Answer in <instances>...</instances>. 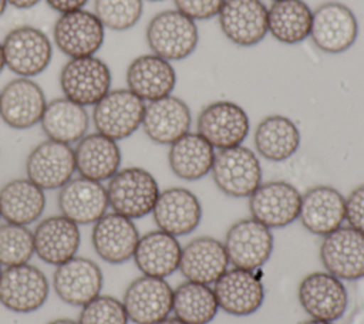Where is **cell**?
<instances>
[{"label": "cell", "mask_w": 364, "mask_h": 324, "mask_svg": "<svg viewBox=\"0 0 364 324\" xmlns=\"http://www.w3.org/2000/svg\"><path fill=\"white\" fill-rule=\"evenodd\" d=\"M215 153V148L203 136L189 131L169 145L168 163L176 178L193 182L210 173Z\"/></svg>", "instance_id": "cell-33"}, {"label": "cell", "mask_w": 364, "mask_h": 324, "mask_svg": "<svg viewBox=\"0 0 364 324\" xmlns=\"http://www.w3.org/2000/svg\"><path fill=\"white\" fill-rule=\"evenodd\" d=\"M6 67V60H4V51H3V43L0 41V74L3 72Z\"/></svg>", "instance_id": "cell-46"}, {"label": "cell", "mask_w": 364, "mask_h": 324, "mask_svg": "<svg viewBox=\"0 0 364 324\" xmlns=\"http://www.w3.org/2000/svg\"><path fill=\"white\" fill-rule=\"evenodd\" d=\"M148 1H164V0H148Z\"/></svg>", "instance_id": "cell-49"}, {"label": "cell", "mask_w": 364, "mask_h": 324, "mask_svg": "<svg viewBox=\"0 0 364 324\" xmlns=\"http://www.w3.org/2000/svg\"><path fill=\"white\" fill-rule=\"evenodd\" d=\"M300 203L301 193L296 186L286 180H269L249 196V212L269 229H280L299 217Z\"/></svg>", "instance_id": "cell-13"}, {"label": "cell", "mask_w": 364, "mask_h": 324, "mask_svg": "<svg viewBox=\"0 0 364 324\" xmlns=\"http://www.w3.org/2000/svg\"><path fill=\"white\" fill-rule=\"evenodd\" d=\"M218 310L213 288L208 284L186 280L173 290L172 311L186 324H209Z\"/></svg>", "instance_id": "cell-36"}, {"label": "cell", "mask_w": 364, "mask_h": 324, "mask_svg": "<svg viewBox=\"0 0 364 324\" xmlns=\"http://www.w3.org/2000/svg\"><path fill=\"white\" fill-rule=\"evenodd\" d=\"M311 21L313 10L304 0H277L267 9V33L284 45L307 40Z\"/></svg>", "instance_id": "cell-35"}, {"label": "cell", "mask_w": 364, "mask_h": 324, "mask_svg": "<svg viewBox=\"0 0 364 324\" xmlns=\"http://www.w3.org/2000/svg\"><path fill=\"white\" fill-rule=\"evenodd\" d=\"M1 43L6 67L18 77L31 78L41 74L53 58L50 38L33 26H20L10 30Z\"/></svg>", "instance_id": "cell-7"}, {"label": "cell", "mask_w": 364, "mask_h": 324, "mask_svg": "<svg viewBox=\"0 0 364 324\" xmlns=\"http://www.w3.org/2000/svg\"><path fill=\"white\" fill-rule=\"evenodd\" d=\"M213 284L219 308L230 315H250L264 301V287L255 271L233 267L226 270Z\"/></svg>", "instance_id": "cell-21"}, {"label": "cell", "mask_w": 364, "mask_h": 324, "mask_svg": "<svg viewBox=\"0 0 364 324\" xmlns=\"http://www.w3.org/2000/svg\"><path fill=\"white\" fill-rule=\"evenodd\" d=\"M146 44L152 54L168 61H181L191 57L199 44L196 21L169 9L156 13L145 30Z\"/></svg>", "instance_id": "cell-1"}, {"label": "cell", "mask_w": 364, "mask_h": 324, "mask_svg": "<svg viewBox=\"0 0 364 324\" xmlns=\"http://www.w3.org/2000/svg\"><path fill=\"white\" fill-rule=\"evenodd\" d=\"M196 131L213 148L226 149L243 144L250 131V119L239 104L218 99L200 109Z\"/></svg>", "instance_id": "cell-9"}, {"label": "cell", "mask_w": 364, "mask_h": 324, "mask_svg": "<svg viewBox=\"0 0 364 324\" xmlns=\"http://www.w3.org/2000/svg\"><path fill=\"white\" fill-rule=\"evenodd\" d=\"M192 115L188 104L175 95H168L145 104L142 129L158 145H171L191 131Z\"/></svg>", "instance_id": "cell-23"}, {"label": "cell", "mask_w": 364, "mask_h": 324, "mask_svg": "<svg viewBox=\"0 0 364 324\" xmlns=\"http://www.w3.org/2000/svg\"><path fill=\"white\" fill-rule=\"evenodd\" d=\"M1 270H3V266L0 264V274H1Z\"/></svg>", "instance_id": "cell-50"}, {"label": "cell", "mask_w": 364, "mask_h": 324, "mask_svg": "<svg viewBox=\"0 0 364 324\" xmlns=\"http://www.w3.org/2000/svg\"><path fill=\"white\" fill-rule=\"evenodd\" d=\"M176 80L172 63L152 53L135 57L125 72L127 88L145 102L171 95Z\"/></svg>", "instance_id": "cell-24"}, {"label": "cell", "mask_w": 364, "mask_h": 324, "mask_svg": "<svg viewBox=\"0 0 364 324\" xmlns=\"http://www.w3.org/2000/svg\"><path fill=\"white\" fill-rule=\"evenodd\" d=\"M299 126L286 115L273 114L263 118L253 134L256 152L272 162L290 159L300 148Z\"/></svg>", "instance_id": "cell-31"}, {"label": "cell", "mask_w": 364, "mask_h": 324, "mask_svg": "<svg viewBox=\"0 0 364 324\" xmlns=\"http://www.w3.org/2000/svg\"><path fill=\"white\" fill-rule=\"evenodd\" d=\"M346 220L348 226L364 233V183L354 188L346 198Z\"/></svg>", "instance_id": "cell-41"}, {"label": "cell", "mask_w": 364, "mask_h": 324, "mask_svg": "<svg viewBox=\"0 0 364 324\" xmlns=\"http://www.w3.org/2000/svg\"><path fill=\"white\" fill-rule=\"evenodd\" d=\"M229 259L222 242L200 236L182 247L179 270L188 281L213 284L226 270Z\"/></svg>", "instance_id": "cell-29"}, {"label": "cell", "mask_w": 364, "mask_h": 324, "mask_svg": "<svg viewBox=\"0 0 364 324\" xmlns=\"http://www.w3.org/2000/svg\"><path fill=\"white\" fill-rule=\"evenodd\" d=\"M57 203L61 215L78 226L95 223L109 207L105 186L82 176L70 179L58 189Z\"/></svg>", "instance_id": "cell-27"}, {"label": "cell", "mask_w": 364, "mask_h": 324, "mask_svg": "<svg viewBox=\"0 0 364 324\" xmlns=\"http://www.w3.org/2000/svg\"><path fill=\"white\" fill-rule=\"evenodd\" d=\"M353 10L340 1H326L313 10L310 40L324 54L337 55L351 48L358 37Z\"/></svg>", "instance_id": "cell-4"}, {"label": "cell", "mask_w": 364, "mask_h": 324, "mask_svg": "<svg viewBox=\"0 0 364 324\" xmlns=\"http://www.w3.org/2000/svg\"><path fill=\"white\" fill-rule=\"evenodd\" d=\"M34 254L44 263L58 266L77 256L81 243L80 226L64 215L40 220L33 232Z\"/></svg>", "instance_id": "cell-26"}, {"label": "cell", "mask_w": 364, "mask_h": 324, "mask_svg": "<svg viewBox=\"0 0 364 324\" xmlns=\"http://www.w3.org/2000/svg\"><path fill=\"white\" fill-rule=\"evenodd\" d=\"M46 205V190L28 178L11 179L0 189L1 219L9 223L28 226L40 219Z\"/></svg>", "instance_id": "cell-32"}, {"label": "cell", "mask_w": 364, "mask_h": 324, "mask_svg": "<svg viewBox=\"0 0 364 324\" xmlns=\"http://www.w3.org/2000/svg\"><path fill=\"white\" fill-rule=\"evenodd\" d=\"M104 286V276L100 266L82 256L55 266L53 273V288L65 304L82 307L98 294Z\"/></svg>", "instance_id": "cell-18"}, {"label": "cell", "mask_w": 364, "mask_h": 324, "mask_svg": "<svg viewBox=\"0 0 364 324\" xmlns=\"http://www.w3.org/2000/svg\"><path fill=\"white\" fill-rule=\"evenodd\" d=\"M218 24L233 45L255 47L269 34L267 7L262 0H225Z\"/></svg>", "instance_id": "cell-14"}, {"label": "cell", "mask_w": 364, "mask_h": 324, "mask_svg": "<svg viewBox=\"0 0 364 324\" xmlns=\"http://www.w3.org/2000/svg\"><path fill=\"white\" fill-rule=\"evenodd\" d=\"M272 1H277V0H272Z\"/></svg>", "instance_id": "cell-52"}, {"label": "cell", "mask_w": 364, "mask_h": 324, "mask_svg": "<svg viewBox=\"0 0 364 324\" xmlns=\"http://www.w3.org/2000/svg\"><path fill=\"white\" fill-rule=\"evenodd\" d=\"M40 0H7V4L20 9V10H27L34 7L36 4H38Z\"/></svg>", "instance_id": "cell-43"}, {"label": "cell", "mask_w": 364, "mask_h": 324, "mask_svg": "<svg viewBox=\"0 0 364 324\" xmlns=\"http://www.w3.org/2000/svg\"><path fill=\"white\" fill-rule=\"evenodd\" d=\"M144 0H95L94 14L102 26L112 31L132 28L141 18Z\"/></svg>", "instance_id": "cell-38"}, {"label": "cell", "mask_w": 364, "mask_h": 324, "mask_svg": "<svg viewBox=\"0 0 364 324\" xmlns=\"http://www.w3.org/2000/svg\"><path fill=\"white\" fill-rule=\"evenodd\" d=\"M139 232L132 219L111 212L92 223L91 244L100 259L109 264H121L132 259Z\"/></svg>", "instance_id": "cell-22"}, {"label": "cell", "mask_w": 364, "mask_h": 324, "mask_svg": "<svg viewBox=\"0 0 364 324\" xmlns=\"http://www.w3.org/2000/svg\"><path fill=\"white\" fill-rule=\"evenodd\" d=\"M300 324H333L331 321H324V320H317V318H310L307 321H303Z\"/></svg>", "instance_id": "cell-47"}, {"label": "cell", "mask_w": 364, "mask_h": 324, "mask_svg": "<svg viewBox=\"0 0 364 324\" xmlns=\"http://www.w3.org/2000/svg\"><path fill=\"white\" fill-rule=\"evenodd\" d=\"M299 303L311 317L324 321L341 318L348 306V293L340 279L327 271H313L301 279Z\"/></svg>", "instance_id": "cell-17"}, {"label": "cell", "mask_w": 364, "mask_h": 324, "mask_svg": "<svg viewBox=\"0 0 364 324\" xmlns=\"http://www.w3.org/2000/svg\"><path fill=\"white\" fill-rule=\"evenodd\" d=\"M181 253L178 239L158 229L139 236L132 259L144 276L165 279L179 269Z\"/></svg>", "instance_id": "cell-30"}, {"label": "cell", "mask_w": 364, "mask_h": 324, "mask_svg": "<svg viewBox=\"0 0 364 324\" xmlns=\"http://www.w3.org/2000/svg\"><path fill=\"white\" fill-rule=\"evenodd\" d=\"M46 105L43 88L31 78L17 77L0 91V117L13 129H28L40 124Z\"/></svg>", "instance_id": "cell-19"}, {"label": "cell", "mask_w": 364, "mask_h": 324, "mask_svg": "<svg viewBox=\"0 0 364 324\" xmlns=\"http://www.w3.org/2000/svg\"><path fill=\"white\" fill-rule=\"evenodd\" d=\"M320 260L326 271L340 280L364 279V233L351 226H340L323 236Z\"/></svg>", "instance_id": "cell-12"}, {"label": "cell", "mask_w": 364, "mask_h": 324, "mask_svg": "<svg viewBox=\"0 0 364 324\" xmlns=\"http://www.w3.org/2000/svg\"><path fill=\"white\" fill-rule=\"evenodd\" d=\"M74 172V148L53 139H46L36 145L26 159V178L43 190L63 188L73 179Z\"/></svg>", "instance_id": "cell-15"}, {"label": "cell", "mask_w": 364, "mask_h": 324, "mask_svg": "<svg viewBox=\"0 0 364 324\" xmlns=\"http://www.w3.org/2000/svg\"><path fill=\"white\" fill-rule=\"evenodd\" d=\"M273 243V233L267 226L246 217L229 227L223 246L233 267L255 271L270 259Z\"/></svg>", "instance_id": "cell-10"}, {"label": "cell", "mask_w": 364, "mask_h": 324, "mask_svg": "<svg viewBox=\"0 0 364 324\" xmlns=\"http://www.w3.org/2000/svg\"><path fill=\"white\" fill-rule=\"evenodd\" d=\"M6 7H7V0H0V17L4 14Z\"/></svg>", "instance_id": "cell-48"}, {"label": "cell", "mask_w": 364, "mask_h": 324, "mask_svg": "<svg viewBox=\"0 0 364 324\" xmlns=\"http://www.w3.org/2000/svg\"><path fill=\"white\" fill-rule=\"evenodd\" d=\"M145 104L128 88L109 90L92 107L91 119L97 132L118 142L141 126Z\"/></svg>", "instance_id": "cell-5"}, {"label": "cell", "mask_w": 364, "mask_h": 324, "mask_svg": "<svg viewBox=\"0 0 364 324\" xmlns=\"http://www.w3.org/2000/svg\"><path fill=\"white\" fill-rule=\"evenodd\" d=\"M47 324H78V323L71 318H55L53 321H48Z\"/></svg>", "instance_id": "cell-45"}, {"label": "cell", "mask_w": 364, "mask_h": 324, "mask_svg": "<svg viewBox=\"0 0 364 324\" xmlns=\"http://www.w3.org/2000/svg\"><path fill=\"white\" fill-rule=\"evenodd\" d=\"M57 48L68 58L95 55L104 44L105 27L88 10H75L60 14L53 27Z\"/></svg>", "instance_id": "cell-11"}, {"label": "cell", "mask_w": 364, "mask_h": 324, "mask_svg": "<svg viewBox=\"0 0 364 324\" xmlns=\"http://www.w3.org/2000/svg\"><path fill=\"white\" fill-rule=\"evenodd\" d=\"M75 172L80 176L104 182L121 169V149L118 142L100 134H85L74 148Z\"/></svg>", "instance_id": "cell-28"}, {"label": "cell", "mask_w": 364, "mask_h": 324, "mask_svg": "<svg viewBox=\"0 0 364 324\" xmlns=\"http://www.w3.org/2000/svg\"><path fill=\"white\" fill-rule=\"evenodd\" d=\"M0 219H1V210H0Z\"/></svg>", "instance_id": "cell-51"}, {"label": "cell", "mask_w": 364, "mask_h": 324, "mask_svg": "<svg viewBox=\"0 0 364 324\" xmlns=\"http://www.w3.org/2000/svg\"><path fill=\"white\" fill-rule=\"evenodd\" d=\"M156 324H186V323H183V321L179 320L178 317H166V318L161 320V321L156 323Z\"/></svg>", "instance_id": "cell-44"}, {"label": "cell", "mask_w": 364, "mask_h": 324, "mask_svg": "<svg viewBox=\"0 0 364 324\" xmlns=\"http://www.w3.org/2000/svg\"><path fill=\"white\" fill-rule=\"evenodd\" d=\"M212 179L226 196L249 198L262 183V165L250 148L237 145L219 149L212 165Z\"/></svg>", "instance_id": "cell-3"}, {"label": "cell", "mask_w": 364, "mask_h": 324, "mask_svg": "<svg viewBox=\"0 0 364 324\" xmlns=\"http://www.w3.org/2000/svg\"><path fill=\"white\" fill-rule=\"evenodd\" d=\"M175 9L193 21H205L218 17L225 0H173Z\"/></svg>", "instance_id": "cell-40"}, {"label": "cell", "mask_w": 364, "mask_h": 324, "mask_svg": "<svg viewBox=\"0 0 364 324\" xmlns=\"http://www.w3.org/2000/svg\"><path fill=\"white\" fill-rule=\"evenodd\" d=\"M40 125L47 139L71 145L87 134L90 115L85 107L60 97L47 102Z\"/></svg>", "instance_id": "cell-34"}, {"label": "cell", "mask_w": 364, "mask_h": 324, "mask_svg": "<svg viewBox=\"0 0 364 324\" xmlns=\"http://www.w3.org/2000/svg\"><path fill=\"white\" fill-rule=\"evenodd\" d=\"M111 70L97 55L68 58L60 71L63 95L82 107H94L111 90Z\"/></svg>", "instance_id": "cell-6"}, {"label": "cell", "mask_w": 364, "mask_h": 324, "mask_svg": "<svg viewBox=\"0 0 364 324\" xmlns=\"http://www.w3.org/2000/svg\"><path fill=\"white\" fill-rule=\"evenodd\" d=\"M34 256L33 232L27 226L0 225V264L3 267L28 263Z\"/></svg>", "instance_id": "cell-37"}, {"label": "cell", "mask_w": 364, "mask_h": 324, "mask_svg": "<svg viewBox=\"0 0 364 324\" xmlns=\"http://www.w3.org/2000/svg\"><path fill=\"white\" fill-rule=\"evenodd\" d=\"M151 213L159 230L179 237L192 233L199 226L202 205L189 189L172 186L159 192Z\"/></svg>", "instance_id": "cell-20"}, {"label": "cell", "mask_w": 364, "mask_h": 324, "mask_svg": "<svg viewBox=\"0 0 364 324\" xmlns=\"http://www.w3.org/2000/svg\"><path fill=\"white\" fill-rule=\"evenodd\" d=\"M46 3L54 11L64 14V13L84 9V6L88 3V0H46Z\"/></svg>", "instance_id": "cell-42"}, {"label": "cell", "mask_w": 364, "mask_h": 324, "mask_svg": "<svg viewBox=\"0 0 364 324\" xmlns=\"http://www.w3.org/2000/svg\"><path fill=\"white\" fill-rule=\"evenodd\" d=\"M297 219L307 232L326 236L343 226L346 220V198L333 186H313L301 195Z\"/></svg>", "instance_id": "cell-25"}, {"label": "cell", "mask_w": 364, "mask_h": 324, "mask_svg": "<svg viewBox=\"0 0 364 324\" xmlns=\"http://www.w3.org/2000/svg\"><path fill=\"white\" fill-rule=\"evenodd\" d=\"M173 288L165 279L141 276L124 291L122 304L134 324H156L172 311Z\"/></svg>", "instance_id": "cell-16"}, {"label": "cell", "mask_w": 364, "mask_h": 324, "mask_svg": "<svg viewBox=\"0 0 364 324\" xmlns=\"http://www.w3.org/2000/svg\"><path fill=\"white\" fill-rule=\"evenodd\" d=\"M50 293V283L43 270L24 263L4 267L0 274V304L18 314L41 308Z\"/></svg>", "instance_id": "cell-8"}, {"label": "cell", "mask_w": 364, "mask_h": 324, "mask_svg": "<svg viewBox=\"0 0 364 324\" xmlns=\"http://www.w3.org/2000/svg\"><path fill=\"white\" fill-rule=\"evenodd\" d=\"M129 318L121 300L108 294H98L84 304L78 314V324H128Z\"/></svg>", "instance_id": "cell-39"}, {"label": "cell", "mask_w": 364, "mask_h": 324, "mask_svg": "<svg viewBox=\"0 0 364 324\" xmlns=\"http://www.w3.org/2000/svg\"><path fill=\"white\" fill-rule=\"evenodd\" d=\"M105 189L112 212L132 220L149 215L161 192L155 176L141 166L119 169Z\"/></svg>", "instance_id": "cell-2"}]
</instances>
